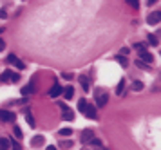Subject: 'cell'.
Returning <instances> with one entry per match:
<instances>
[{
    "label": "cell",
    "instance_id": "6da1fadb",
    "mask_svg": "<svg viewBox=\"0 0 161 150\" xmlns=\"http://www.w3.org/2000/svg\"><path fill=\"white\" fill-rule=\"evenodd\" d=\"M94 96H96V107L102 108V107L107 105V101H109V94H107V91H103V89H96Z\"/></svg>",
    "mask_w": 161,
    "mask_h": 150
},
{
    "label": "cell",
    "instance_id": "7a4b0ae2",
    "mask_svg": "<svg viewBox=\"0 0 161 150\" xmlns=\"http://www.w3.org/2000/svg\"><path fill=\"white\" fill-rule=\"evenodd\" d=\"M0 121H4V123H13L15 121V114L11 112V110H0Z\"/></svg>",
    "mask_w": 161,
    "mask_h": 150
},
{
    "label": "cell",
    "instance_id": "3957f363",
    "mask_svg": "<svg viewBox=\"0 0 161 150\" xmlns=\"http://www.w3.org/2000/svg\"><path fill=\"white\" fill-rule=\"evenodd\" d=\"M147 22H148V25L159 24V22H161V11H154V13H150L148 18H147Z\"/></svg>",
    "mask_w": 161,
    "mask_h": 150
},
{
    "label": "cell",
    "instance_id": "277c9868",
    "mask_svg": "<svg viewBox=\"0 0 161 150\" xmlns=\"http://www.w3.org/2000/svg\"><path fill=\"white\" fill-rule=\"evenodd\" d=\"M8 62H9V63H13V65H15V67L18 69V71H22V69L26 67V65H24V62H20V60H18L17 56L13 54V52H11V54L8 56Z\"/></svg>",
    "mask_w": 161,
    "mask_h": 150
},
{
    "label": "cell",
    "instance_id": "5b68a950",
    "mask_svg": "<svg viewBox=\"0 0 161 150\" xmlns=\"http://www.w3.org/2000/svg\"><path fill=\"white\" fill-rule=\"evenodd\" d=\"M93 138H94V132L91 130V128H85L83 132H82V138H80V141H82V143L85 145V143H89V141H91Z\"/></svg>",
    "mask_w": 161,
    "mask_h": 150
},
{
    "label": "cell",
    "instance_id": "8992f818",
    "mask_svg": "<svg viewBox=\"0 0 161 150\" xmlns=\"http://www.w3.org/2000/svg\"><path fill=\"white\" fill-rule=\"evenodd\" d=\"M62 110H63V116H62L63 119H67V121H73V119H74V114H73V110H71L67 105L62 103Z\"/></svg>",
    "mask_w": 161,
    "mask_h": 150
},
{
    "label": "cell",
    "instance_id": "52a82bcc",
    "mask_svg": "<svg viewBox=\"0 0 161 150\" xmlns=\"http://www.w3.org/2000/svg\"><path fill=\"white\" fill-rule=\"evenodd\" d=\"M78 82L82 83V89H83L85 92L91 91V82H89V78H87V76H78Z\"/></svg>",
    "mask_w": 161,
    "mask_h": 150
},
{
    "label": "cell",
    "instance_id": "ba28073f",
    "mask_svg": "<svg viewBox=\"0 0 161 150\" xmlns=\"http://www.w3.org/2000/svg\"><path fill=\"white\" fill-rule=\"evenodd\" d=\"M139 60L145 62L147 65H150V63H152V60H154V56L150 54V52H147V51H141V52H139Z\"/></svg>",
    "mask_w": 161,
    "mask_h": 150
},
{
    "label": "cell",
    "instance_id": "9c48e42d",
    "mask_svg": "<svg viewBox=\"0 0 161 150\" xmlns=\"http://www.w3.org/2000/svg\"><path fill=\"white\" fill-rule=\"evenodd\" d=\"M62 92H63V87H60L58 83H54L51 87V91H49V96H51V98H58Z\"/></svg>",
    "mask_w": 161,
    "mask_h": 150
},
{
    "label": "cell",
    "instance_id": "30bf717a",
    "mask_svg": "<svg viewBox=\"0 0 161 150\" xmlns=\"http://www.w3.org/2000/svg\"><path fill=\"white\" fill-rule=\"evenodd\" d=\"M83 112L89 119H96V107H94V105H87Z\"/></svg>",
    "mask_w": 161,
    "mask_h": 150
},
{
    "label": "cell",
    "instance_id": "8fae6325",
    "mask_svg": "<svg viewBox=\"0 0 161 150\" xmlns=\"http://www.w3.org/2000/svg\"><path fill=\"white\" fill-rule=\"evenodd\" d=\"M36 91V87H34V82H31V83H27L26 87H22V94H24V96H27V94H31V92H34Z\"/></svg>",
    "mask_w": 161,
    "mask_h": 150
},
{
    "label": "cell",
    "instance_id": "7c38bea8",
    "mask_svg": "<svg viewBox=\"0 0 161 150\" xmlns=\"http://www.w3.org/2000/svg\"><path fill=\"white\" fill-rule=\"evenodd\" d=\"M11 76H13V71L11 69H6L4 74H0V82H11Z\"/></svg>",
    "mask_w": 161,
    "mask_h": 150
},
{
    "label": "cell",
    "instance_id": "4fadbf2b",
    "mask_svg": "<svg viewBox=\"0 0 161 150\" xmlns=\"http://www.w3.org/2000/svg\"><path fill=\"white\" fill-rule=\"evenodd\" d=\"M11 147V141L8 138H0V150H8Z\"/></svg>",
    "mask_w": 161,
    "mask_h": 150
},
{
    "label": "cell",
    "instance_id": "5bb4252c",
    "mask_svg": "<svg viewBox=\"0 0 161 150\" xmlns=\"http://www.w3.org/2000/svg\"><path fill=\"white\" fill-rule=\"evenodd\" d=\"M63 96H65V100H71V98L74 96V89H73V87H65V89H63Z\"/></svg>",
    "mask_w": 161,
    "mask_h": 150
},
{
    "label": "cell",
    "instance_id": "9a60e30c",
    "mask_svg": "<svg viewBox=\"0 0 161 150\" xmlns=\"http://www.w3.org/2000/svg\"><path fill=\"white\" fill-rule=\"evenodd\" d=\"M42 143H43V136H34L33 139H31V145L33 147H40Z\"/></svg>",
    "mask_w": 161,
    "mask_h": 150
},
{
    "label": "cell",
    "instance_id": "2e32d148",
    "mask_svg": "<svg viewBox=\"0 0 161 150\" xmlns=\"http://www.w3.org/2000/svg\"><path fill=\"white\" fill-rule=\"evenodd\" d=\"M89 143L93 145L94 148H98V150H102V147H103V145H102V141H100V139H96V138H93V139H91Z\"/></svg>",
    "mask_w": 161,
    "mask_h": 150
},
{
    "label": "cell",
    "instance_id": "e0dca14e",
    "mask_svg": "<svg viewBox=\"0 0 161 150\" xmlns=\"http://www.w3.org/2000/svg\"><path fill=\"white\" fill-rule=\"evenodd\" d=\"M26 121L29 123V127H34V125H36V123H34V119H33V114H31V112H27V114H26Z\"/></svg>",
    "mask_w": 161,
    "mask_h": 150
},
{
    "label": "cell",
    "instance_id": "ac0fdd59",
    "mask_svg": "<svg viewBox=\"0 0 161 150\" xmlns=\"http://www.w3.org/2000/svg\"><path fill=\"white\" fill-rule=\"evenodd\" d=\"M125 91V80H121L118 83V89H116V94H121V92Z\"/></svg>",
    "mask_w": 161,
    "mask_h": 150
},
{
    "label": "cell",
    "instance_id": "d6986e66",
    "mask_svg": "<svg viewBox=\"0 0 161 150\" xmlns=\"http://www.w3.org/2000/svg\"><path fill=\"white\" fill-rule=\"evenodd\" d=\"M85 107H87V101H85L83 98H82V100H78V110H82V112H83Z\"/></svg>",
    "mask_w": 161,
    "mask_h": 150
},
{
    "label": "cell",
    "instance_id": "ffe728a7",
    "mask_svg": "<svg viewBox=\"0 0 161 150\" xmlns=\"http://www.w3.org/2000/svg\"><path fill=\"white\" fill-rule=\"evenodd\" d=\"M60 134H62V136H71V134H73V128L65 127V128H62V130H60Z\"/></svg>",
    "mask_w": 161,
    "mask_h": 150
},
{
    "label": "cell",
    "instance_id": "44dd1931",
    "mask_svg": "<svg viewBox=\"0 0 161 150\" xmlns=\"http://www.w3.org/2000/svg\"><path fill=\"white\" fill-rule=\"evenodd\" d=\"M148 43H150V45H158V38H156L154 34H148Z\"/></svg>",
    "mask_w": 161,
    "mask_h": 150
},
{
    "label": "cell",
    "instance_id": "7402d4cb",
    "mask_svg": "<svg viewBox=\"0 0 161 150\" xmlns=\"http://www.w3.org/2000/svg\"><path fill=\"white\" fill-rule=\"evenodd\" d=\"M132 89H134V91H141V89H143V83H141V82H134V83H132Z\"/></svg>",
    "mask_w": 161,
    "mask_h": 150
},
{
    "label": "cell",
    "instance_id": "603a6c76",
    "mask_svg": "<svg viewBox=\"0 0 161 150\" xmlns=\"http://www.w3.org/2000/svg\"><path fill=\"white\" fill-rule=\"evenodd\" d=\"M13 134L17 136L18 139H22V130H20V127H15V128H13Z\"/></svg>",
    "mask_w": 161,
    "mask_h": 150
},
{
    "label": "cell",
    "instance_id": "cb8c5ba5",
    "mask_svg": "<svg viewBox=\"0 0 161 150\" xmlns=\"http://www.w3.org/2000/svg\"><path fill=\"white\" fill-rule=\"evenodd\" d=\"M134 49L138 51V52H141V51H147V49H145V43H134Z\"/></svg>",
    "mask_w": 161,
    "mask_h": 150
},
{
    "label": "cell",
    "instance_id": "d4e9b609",
    "mask_svg": "<svg viewBox=\"0 0 161 150\" xmlns=\"http://www.w3.org/2000/svg\"><path fill=\"white\" fill-rule=\"evenodd\" d=\"M118 62H119V63H121V65H123V67H127V63H128V62H127V58H123L121 54H119V56H118Z\"/></svg>",
    "mask_w": 161,
    "mask_h": 150
},
{
    "label": "cell",
    "instance_id": "484cf974",
    "mask_svg": "<svg viewBox=\"0 0 161 150\" xmlns=\"http://www.w3.org/2000/svg\"><path fill=\"white\" fill-rule=\"evenodd\" d=\"M127 4L130 6V8H136V9H138V6H139V4H138V0H127Z\"/></svg>",
    "mask_w": 161,
    "mask_h": 150
},
{
    "label": "cell",
    "instance_id": "4316f807",
    "mask_svg": "<svg viewBox=\"0 0 161 150\" xmlns=\"http://www.w3.org/2000/svg\"><path fill=\"white\" fill-rule=\"evenodd\" d=\"M136 65H138V67H143V69H147V67H148L145 62H141V60H136Z\"/></svg>",
    "mask_w": 161,
    "mask_h": 150
},
{
    "label": "cell",
    "instance_id": "83f0119b",
    "mask_svg": "<svg viewBox=\"0 0 161 150\" xmlns=\"http://www.w3.org/2000/svg\"><path fill=\"white\" fill-rule=\"evenodd\" d=\"M20 80V74L18 72H13V76H11V82H18Z\"/></svg>",
    "mask_w": 161,
    "mask_h": 150
},
{
    "label": "cell",
    "instance_id": "f1b7e54d",
    "mask_svg": "<svg viewBox=\"0 0 161 150\" xmlns=\"http://www.w3.org/2000/svg\"><path fill=\"white\" fill-rule=\"evenodd\" d=\"M11 147H13V150H22V147H20V145H18L17 141H13V143H11Z\"/></svg>",
    "mask_w": 161,
    "mask_h": 150
},
{
    "label": "cell",
    "instance_id": "f546056e",
    "mask_svg": "<svg viewBox=\"0 0 161 150\" xmlns=\"http://www.w3.org/2000/svg\"><path fill=\"white\" fill-rule=\"evenodd\" d=\"M6 49V42H4V40H2V38H0V52H2V51Z\"/></svg>",
    "mask_w": 161,
    "mask_h": 150
},
{
    "label": "cell",
    "instance_id": "4dcf8cb0",
    "mask_svg": "<svg viewBox=\"0 0 161 150\" xmlns=\"http://www.w3.org/2000/svg\"><path fill=\"white\" fill-rule=\"evenodd\" d=\"M62 145H63L65 148H71V147H73V143H71V141H63V143H62Z\"/></svg>",
    "mask_w": 161,
    "mask_h": 150
},
{
    "label": "cell",
    "instance_id": "1f68e13d",
    "mask_svg": "<svg viewBox=\"0 0 161 150\" xmlns=\"http://www.w3.org/2000/svg\"><path fill=\"white\" fill-rule=\"evenodd\" d=\"M8 17V13H6V9H0V18H6Z\"/></svg>",
    "mask_w": 161,
    "mask_h": 150
},
{
    "label": "cell",
    "instance_id": "d6a6232c",
    "mask_svg": "<svg viewBox=\"0 0 161 150\" xmlns=\"http://www.w3.org/2000/svg\"><path fill=\"white\" fill-rule=\"evenodd\" d=\"M154 4H158V0H147V6H148V8L154 6Z\"/></svg>",
    "mask_w": 161,
    "mask_h": 150
},
{
    "label": "cell",
    "instance_id": "836d02e7",
    "mask_svg": "<svg viewBox=\"0 0 161 150\" xmlns=\"http://www.w3.org/2000/svg\"><path fill=\"white\" fill-rule=\"evenodd\" d=\"M47 150H56V148H54V147H53V145H49V147H47Z\"/></svg>",
    "mask_w": 161,
    "mask_h": 150
},
{
    "label": "cell",
    "instance_id": "e575fe53",
    "mask_svg": "<svg viewBox=\"0 0 161 150\" xmlns=\"http://www.w3.org/2000/svg\"><path fill=\"white\" fill-rule=\"evenodd\" d=\"M2 33H4V29H2V27H0V34H2Z\"/></svg>",
    "mask_w": 161,
    "mask_h": 150
}]
</instances>
